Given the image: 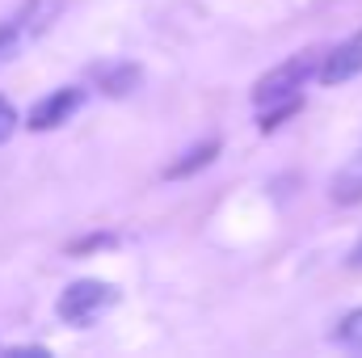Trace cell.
I'll return each instance as SVG.
<instances>
[{"label": "cell", "instance_id": "obj_1", "mask_svg": "<svg viewBox=\"0 0 362 358\" xmlns=\"http://www.w3.org/2000/svg\"><path fill=\"white\" fill-rule=\"evenodd\" d=\"M320 51H299V55H291L286 64H278L274 72H266L262 81H257V89H253V101L266 110L274 101H282V97H295V89L312 76V72H320Z\"/></svg>", "mask_w": 362, "mask_h": 358}, {"label": "cell", "instance_id": "obj_2", "mask_svg": "<svg viewBox=\"0 0 362 358\" xmlns=\"http://www.w3.org/2000/svg\"><path fill=\"white\" fill-rule=\"evenodd\" d=\"M110 304H114V287H110V282L81 278V282L64 287V295H59L55 312H59V321H68V325H89L93 316H101Z\"/></svg>", "mask_w": 362, "mask_h": 358}, {"label": "cell", "instance_id": "obj_3", "mask_svg": "<svg viewBox=\"0 0 362 358\" xmlns=\"http://www.w3.org/2000/svg\"><path fill=\"white\" fill-rule=\"evenodd\" d=\"M362 72V30L358 34H350L346 42H337L333 51H325V59H320V85H346V81H354Z\"/></svg>", "mask_w": 362, "mask_h": 358}, {"label": "cell", "instance_id": "obj_4", "mask_svg": "<svg viewBox=\"0 0 362 358\" xmlns=\"http://www.w3.org/2000/svg\"><path fill=\"white\" fill-rule=\"evenodd\" d=\"M76 105H81V89H55L47 101H38V105H34L30 127H34V131H51V127L68 122V118L76 114Z\"/></svg>", "mask_w": 362, "mask_h": 358}, {"label": "cell", "instance_id": "obj_5", "mask_svg": "<svg viewBox=\"0 0 362 358\" xmlns=\"http://www.w3.org/2000/svg\"><path fill=\"white\" fill-rule=\"evenodd\" d=\"M97 85H101V93H110V97H127V93L139 85V68H131V64L101 68L97 72Z\"/></svg>", "mask_w": 362, "mask_h": 358}, {"label": "cell", "instance_id": "obj_6", "mask_svg": "<svg viewBox=\"0 0 362 358\" xmlns=\"http://www.w3.org/2000/svg\"><path fill=\"white\" fill-rule=\"evenodd\" d=\"M333 202H362V156H354L337 181H333Z\"/></svg>", "mask_w": 362, "mask_h": 358}, {"label": "cell", "instance_id": "obj_7", "mask_svg": "<svg viewBox=\"0 0 362 358\" xmlns=\"http://www.w3.org/2000/svg\"><path fill=\"white\" fill-rule=\"evenodd\" d=\"M25 34H34V25H30V17L21 13V17H13V21H0V64L21 47V38Z\"/></svg>", "mask_w": 362, "mask_h": 358}, {"label": "cell", "instance_id": "obj_8", "mask_svg": "<svg viewBox=\"0 0 362 358\" xmlns=\"http://www.w3.org/2000/svg\"><path fill=\"white\" fill-rule=\"evenodd\" d=\"M215 156H219V144H202V148H194L185 161H177V165L169 169V178H189V173H198L202 165H211Z\"/></svg>", "mask_w": 362, "mask_h": 358}, {"label": "cell", "instance_id": "obj_9", "mask_svg": "<svg viewBox=\"0 0 362 358\" xmlns=\"http://www.w3.org/2000/svg\"><path fill=\"white\" fill-rule=\"evenodd\" d=\"M337 342L350 346V350H362V308L346 312V316L337 321Z\"/></svg>", "mask_w": 362, "mask_h": 358}, {"label": "cell", "instance_id": "obj_10", "mask_svg": "<svg viewBox=\"0 0 362 358\" xmlns=\"http://www.w3.org/2000/svg\"><path fill=\"white\" fill-rule=\"evenodd\" d=\"M295 110H299V97H286L278 110H266V118H262V131H274V127H278L282 118H291Z\"/></svg>", "mask_w": 362, "mask_h": 358}, {"label": "cell", "instance_id": "obj_11", "mask_svg": "<svg viewBox=\"0 0 362 358\" xmlns=\"http://www.w3.org/2000/svg\"><path fill=\"white\" fill-rule=\"evenodd\" d=\"M13 127H17V110H13V101H8V97H0V144L13 135Z\"/></svg>", "mask_w": 362, "mask_h": 358}, {"label": "cell", "instance_id": "obj_12", "mask_svg": "<svg viewBox=\"0 0 362 358\" xmlns=\"http://www.w3.org/2000/svg\"><path fill=\"white\" fill-rule=\"evenodd\" d=\"M350 266H354V270H362V241L354 245V253H350Z\"/></svg>", "mask_w": 362, "mask_h": 358}]
</instances>
